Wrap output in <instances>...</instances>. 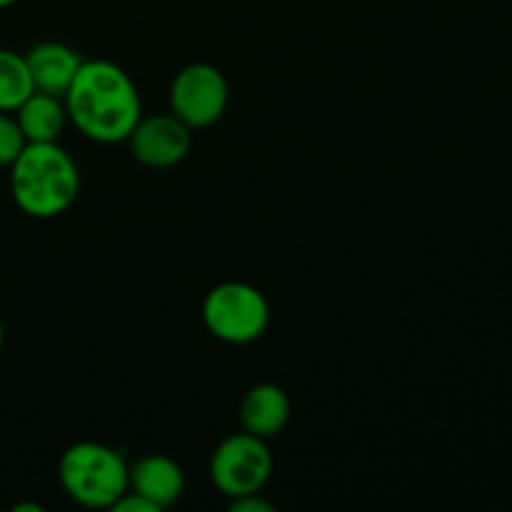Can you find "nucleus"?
Here are the masks:
<instances>
[{
    "label": "nucleus",
    "mask_w": 512,
    "mask_h": 512,
    "mask_svg": "<svg viewBox=\"0 0 512 512\" xmlns=\"http://www.w3.org/2000/svg\"><path fill=\"white\" fill-rule=\"evenodd\" d=\"M63 103L68 123L100 145L125 143L143 118L138 85L113 60H83Z\"/></svg>",
    "instance_id": "nucleus-1"
},
{
    "label": "nucleus",
    "mask_w": 512,
    "mask_h": 512,
    "mask_svg": "<svg viewBox=\"0 0 512 512\" xmlns=\"http://www.w3.org/2000/svg\"><path fill=\"white\" fill-rule=\"evenodd\" d=\"M78 193V163L58 140L25 143L18 158L10 163V195L28 218H58L75 203Z\"/></svg>",
    "instance_id": "nucleus-2"
},
{
    "label": "nucleus",
    "mask_w": 512,
    "mask_h": 512,
    "mask_svg": "<svg viewBox=\"0 0 512 512\" xmlns=\"http://www.w3.org/2000/svg\"><path fill=\"white\" fill-rule=\"evenodd\" d=\"M130 465L115 448L95 440H80L65 448L58 463V480L73 503L93 510H110L128 490Z\"/></svg>",
    "instance_id": "nucleus-3"
},
{
    "label": "nucleus",
    "mask_w": 512,
    "mask_h": 512,
    "mask_svg": "<svg viewBox=\"0 0 512 512\" xmlns=\"http://www.w3.org/2000/svg\"><path fill=\"white\" fill-rule=\"evenodd\" d=\"M203 323L213 338L228 345L255 343L270 325V303L255 285L228 280L205 295Z\"/></svg>",
    "instance_id": "nucleus-4"
},
{
    "label": "nucleus",
    "mask_w": 512,
    "mask_h": 512,
    "mask_svg": "<svg viewBox=\"0 0 512 512\" xmlns=\"http://www.w3.org/2000/svg\"><path fill=\"white\" fill-rule=\"evenodd\" d=\"M273 475V453L268 440L250 433H233L210 458V480L225 498L260 493Z\"/></svg>",
    "instance_id": "nucleus-5"
},
{
    "label": "nucleus",
    "mask_w": 512,
    "mask_h": 512,
    "mask_svg": "<svg viewBox=\"0 0 512 512\" xmlns=\"http://www.w3.org/2000/svg\"><path fill=\"white\" fill-rule=\"evenodd\" d=\"M230 88L225 75L210 63H190L175 73L170 83V113L190 130L210 128L228 110Z\"/></svg>",
    "instance_id": "nucleus-6"
},
{
    "label": "nucleus",
    "mask_w": 512,
    "mask_h": 512,
    "mask_svg": "<svg viewBox=\"0 0 512 512\" xmlns=\"http://www.w3.org/2000/svg\"><path fill=\"white\" fill-rule=\"evenodd\" d=\"M125 143L140 165L153 170H168L183 163L193 145V130L175 118L173 113H160L140 118Z\"/></svg>",
    "instance_id": "nucleus-7"
},
{
    "label": "nucleus",
    "mask_w": 512,
    "mask_h": 512,
    "mask_svg": "<svg viewBox=\"0 0 512 512\" xmlns=\"http://www.w3.org/2000/svg\"><path fill=\"white\" fill-rule=\"evenodd\" d=\"M128 488L148 498L158 510H165L183 495L185 473L168 455L148 453L130 465Z\"/></svg>",
    "instance_id": "nucleus-8"
},
{
    "label": "nucleus",
    "mask_w": 512,
    "mask_h": 512,
    "mask_svg": "<svg viewBox=\"0 0 512 512\" xmlns=\"http://www.w3.org/2000/svg\"><path fill=\"white\" fill-rule=\"evenodd\" d=\"M25 63H28L35 90L63 98L65 90L73 83L75 73L83 65V58L70 45L58 43V40H45V43L33 45L25 53Z\"/></svg>",
    "instance_id": "nucleus-9"
},
{
    "label": "nucleus",
    "mask_w": 512,
    "mask_h": 512,
    "mask_svg": "<svg viewBox=\"0 0 512 512\" xmlns=\"http://www.w3.org/2000/svg\"><path fill=\"white\" fill-rule=\"evenodd\" d=\"M288 393L275 383H258L240 400V425L245 433L270 440L285 430L290 420Z\"/></svg>",
    "instance_id": "nucleus-10"
},
{
    "label": "nucleus",
    "mask_w": 512,
    "mask_h": 512,
    "mask_svg": "<svg viewBox=\"0 0 512 512\" xmlns=\"http://www.w3.org/2000/svg\"><path fill=\"white\" fill-rule=\"evenodd\" d=\"M25 143H55L68 123L65 103L60 95L33 90L13 113Z\"/></svg>",
    "instance_id": "nucleus-11"
},
{
    "label": "nucleus",
    "mask_w": 512,
    "mask_h": 512,
    "mask_svg": "<svg viewBox=\"0 0 512 512\" xmlns=\"http://www.w3.org/2000/svg\"><path fill=\"white\" fill-rule=\"evenodd\" d=\"M33 80H30L25 55L15 50L0 48V110L15 113L20 103L33 93Z\"/></svg>",
    "instance_id": "nucleus-12"
},
{
    "label": "nucleus",
    "mask_w": 512,
    "mask_h": 512,
    "mask_svg": "<svg viewBox=\"0 0 512 512\" xmlns=\"http://www.w3.org/2000/svg\"><path fill=\"white\" fill-rule=\"evenodd\" d=\"M25 138L20 133L18 123H15L13 113H3L0 110V168H10L18 153L23 150Z\"/></svg>",
    "instance_id": "nucleus-13"
},
{
    "label": "nucleus",
    "mask_w": 512,
    "mask_h": 512,
    "mask_svg": "<svg viewBox=\"0 0 512 512\" xmlns=\"http://www.w3.org/2000/svg\"><path fill=\"white\" fill-rule=\"evenodd\" d=\"M110 510L113 512H160L148 498H143V495L135 493V490H130V488L125 490L118 500H115V505Z\"/></svg>",
    "instance_id": "nucleus-14"
},
{
    "label": "nucleus",
    "mask_w": 512,
    "mask_h": 512,
    "mask_svg": "<svg viewBox=\"0 0 512 512\" xmlns=\"http://www.w3.org/2000/svg\"><path fill=\"white\" fill-rule=\"evenodd\" d=\"M230 510L233 512H275V505L268 503L265 498H260V493H248V495H238V498H230Z\"/></svg>",
    "instance_id": "nucleus-15"
},
{
    "label": "nucleus",
    "mask_w": 512,
    "mask_h": 512,
    "mask_svg": "<svg viewBox=\"0 0 512 512\" xmlns=\"http://www.w3.org/2000/svg\"><path fill=\"white\" fill-rule=\"evenodd\" d=\"M13 512H43V508L38 503H18Z\"/></svg>",
    "instance_id": "nucleus-16"
},
{
    "label": "nucleus",
    "mask_w": 512,
    "mask_h": 512,
    "mask_svg": "<svg viewBox=\"0 0 512 512\" xmlns=\"http://www.w3.org/2000/svg\"><path fill=\"white\" fill-rule=\"evenodd\" d=\"M3 345H5V325L0 320V353H3Z\"/></svg>",
    "instance_id": "nucleus-17"
},
{
    "label": "nucleus",
    "mask_w": 512,
    "mask_h": 512,
    "mask_svg": "<svg viewBox=\"0 0 512 512\" xmlns=\"http://www.w3.org/2000/svg\"><path fill=\"white\" fill-rule=\"evenodd\" d=\"M15 3H18V0H0V10L10 8V5H15Z\"/></svg>",
    "instance_id": "nucleus-18"
}]
</instances>
